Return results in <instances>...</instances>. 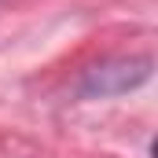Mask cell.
I'll list each match as a JSON object with an SVG mask.
<instances>
[{"label": "cell", "mask_w": 158, "mask_h": 158, "mask_svg": "<svg viewBox=\"0 0 158 158\" xmlns=\"http://www.w3.org/2000/svg\"><path fill=\"white\" fill-rule=\"evenodd\" d=\"M151 55H118V59H103L96 66H88L77 81L81 99H110V96H125L132 88H140L151 77Z\"/></svg>", "instance_id": "1"}]
</instances>
